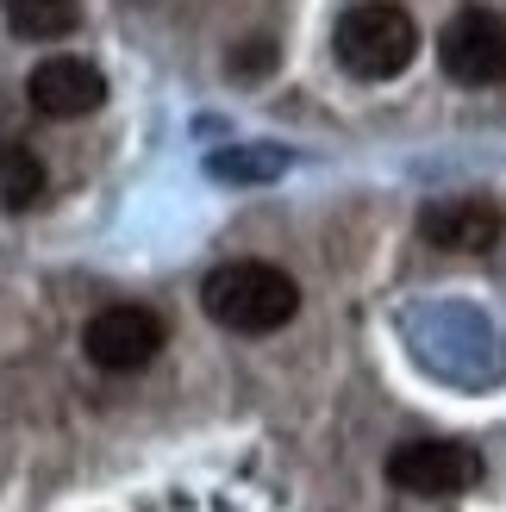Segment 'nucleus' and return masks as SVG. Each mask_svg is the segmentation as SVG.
Masks as SVG:
<instances>
[{
    "label": "nucleus",
    "mask_w": 506,
    "mask_h": 512,
    "mask_svg": "<svg viewBox=\"0 0 506 512\" xmlns=\"http://www.w3.org/2000/svg\"><path fill=\"white\" fill-rule=\"evenodd\" d=\"M200 306H207V319L219 331H238V338H269V331H282L294 313H300V288L288 269L275 263H225L207 275V288H200Z\"/></svg>",
    "instance_id": "f257e3e1"
},
{
    "label": "nucleus",
    "mask_w": 506,
    "mask_h": 512,
    "mask_svg": "<svg viewBox=\"0 0 506 512\" xmlns=\"http://www.w3.org/2000/svg\"><path fill=\"white\" fill-rule=\"evenodd\" d=\"M419 57V25L394 0H363L338 25V63L363 82H394L400 69Z\"/></svg>",
    "instance_id": "f03ea898"
},
{
    "label": "nucleus",
    "mask_w": 506,
    "mask_h": 512,
    "mask_svg": "<svg viewBox=\"0 0 506 512\" xmlns=\"http://www.w3.org/2000/svg\"><path fill=\"white\" fill-rule=\"evenodd\" d=\"M169 344L163 319L150 313V306H107V313H94L88 331H82V350L94 369L107 375H138L157 363V350Z\"/></svg>",
    "instance_id": "7ed1b4c3"
},
{
    "label": "nucleus",
    "mask_w": 506,
    "mask_h": 512,
    "mask_svg": "<svg viewBox=\"0 0 506 512\" xmlns=\"http://www.w3.org/2000/svg\"><path fill=\"white\" fill-rule=\"evenodd\" d=\"M388 481L419 500H450V494H469L482 481V456L469 444H450V438H419V444H400L388 456Z\"/></svg>",
    "instance_id": "20e7f679"
},
{
    "label": "nucleus",
    "mask_w": 506,
    "mask_h": 512,
    "mask_svg": "<svg viewBox=\"0 0 506 512\" xmlns=\"http://www.w3.org/2000/svg\"><path fill=\"white\" fill-rule=\"evenodd\" d=\"M438 63H444L450 82H463V88H494V82H506V19H494L482 7L457 13L438 32Z\"/></svg>",
    "instance_id": "39448f33"
},
{
    "label": "nucleus",
    "mask_w": 506,
    "mask_h": 512,
    "mask_svg": "<svg viewBox=\"0 0 506 512\" xmlns=\"http://www.w3.org/2000/svg\"><path fill=\"white\" fill-rule=\"evenodd\" d=\"M25 94H32V107L44 119H82L107 100V75L82 57H44L32 69V82H25Z\"/></svg>",
    "instance_id": "423d86ee"
},
{
    "label": "nucleus",
    "mask_w": 506,
    "mask_h": 512,
    "mask_svg": "<svg viewBox=\"0 0 506 512\" xmlns=\"http://www.w3.org/2000/svg\"><path fill=\"white\" fill-rule=\"evenodd\" d=\"M500 207L494 200H475V194H450V200H438V207H425V219H419V232H425V244H438V250H457V256H482V250H494L500 244Z\"/></svg>",
    "instance_id": "0eeeda50"
},
{
    "label": "nucleus",
    "mask_w": 506,
    "mask_h": 512,
    "mask_svg": "<svg viewBox=\"0 0 506 512\" xmlns=\"http://www.w3.org/2000/svg\"><path fill=\"white\" fill-rule=\"evenodd\" d=\"M7 25L13 38L50 44V38H69L82 25V13H75V0H7Z\"/></svg>",
    "instance_id": "6e6552de"
},
{
    "label": "nucleus",
    "mask_w": 506,
    "mask_h": 512,
    "mask_svg": "<svg viewBox=\"0 0 506 512\" xmlns=\"http://www.w3.org/2000/svg\"><path fill=\"white\" fill-rule=\"evenodd\" d=\"M44 200V163L25 144H0V213H25Z\"/></svg>",
    "instance_id": "1a4fd4ad"
},
{
    "label": "nucleus",
    "mask_w": 506,
    "mask_h": 512,
    "mask_svg": "<svg viewBox=\"0 0 506 512\" xmlns=\"http://www.w3.org/2000/svg\"><path fill=\"white\" fill-rule=\"evenodd\" d=\"M275 38H244V50H232V75H263V69H275Z\"/></svg>",
    "instance_id": "9d476101"
}]
</instances>
